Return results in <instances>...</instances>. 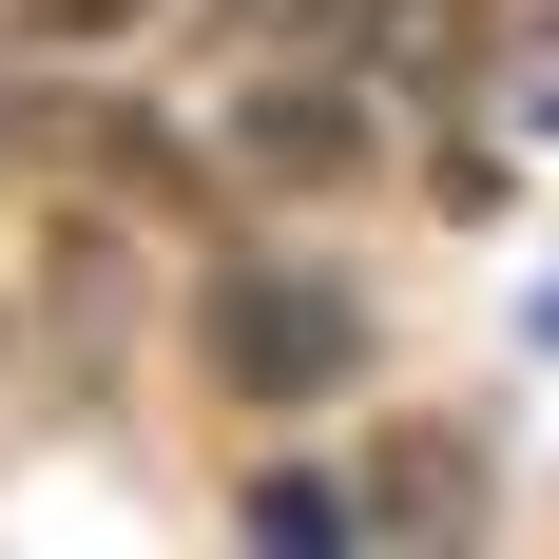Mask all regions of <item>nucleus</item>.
I'll return each mask as SVG.
<instances>
[{
	"label": "nucleus",
	"mask_w": 559,
	"mask_h": 559,
	"mask_svg": "<svg viewBox=\"0 0 559 559\" xmlns=\"http://www.w3.org/2000/svg\"><path fill=\"white\" fill-rule=\"evenodd\" d=\"M193 347H213L231 405H329V386H367V289H329V271H213Z\"/></svg>",
	"instance_id": "obj_1"
},
{
	"label": "nucleus",
	"mask_w": 559,
	"mask_h": 559,
	"mask_svg": "<svg viewBox=\"0 0 559 559\" xmlns=\"http://www.w3.org/2000/svg\"><path fill=\"white\" fill-rule=\"evenodd\" d=\"M367 155H386V78H251L231 97V174H271V193H367Z\"/></svg>",
	"instance_id": "obj_2"
},
{
	"label": "nucleus",
	"mask_w": 559,
	"mask_h": 559,
	"mask_svg": "<svg viewBox=\"0 0 559 559\" xmlns=\"http://www.w3.org/2000/svg\"><path fill=\"white\" fill-rule=\"evenodd\" d=\"M347 521H367V540H483V444H463V425H386L367 483H347Z\"/></svg>",
	"instance_id": "obj_3"
},
{
	"label": "nucleus",
	"mask_w": 559,
	"mask_h": 559,
	"mask_svg": "<svg viewBox=\"0 0 559 559\" xmlns=\"http://www.w3.org/2000/svg\"><path fill=\"white\" fill-rule=\"evenodd\" d=\"M367 78H386V97H463V78H483V0H386V20H367Z\"/></svg>",
	"instance_id": "obj_4"
},
{
	"label": "nucleus",
	"mask_w": 559,
	"mask_h": 559,
	"mask_svg": "<svg viewBox=\"0 0 559 559\" xmlns=\"http://www.w3.org/2000/svg\"><path fill=\"white\" fill-rule=\"evenodd\" d=\"M251 540H367V521H347L329 463H271V483H251Z\"/></svg>",
	"instance_id": "obj_5"
},
{
	"label": "nucleus",
	"mask_w": 559,
	"mask_h": 559,
	"mask_svg": "<svg viewBox=\"0 0 559 559\" xmlns=\"http://www.w3.org/2000/svg\"><path fill=\"white\" fill-rule=\"evenodd\" d=\"M251 58H309V39H367V0H213Z\"/></svg>",
	"instance_id": "obj_6"
},
{
	"label": "nucleus",
	"mask_w": 559,
	"mask_h": 559,
	"mask_svg": "<svg viewBox=\"0 0 559 559\" xmlns=\"http://www.w3.org/2000/svg\"><path fill=\"white\" fill-rule=\"evenodd\" d=\"M135 20H155V0H20V39H39V58H97V39H135Z\"/></svg>",
	"instance_id": "obj_7"
}]
</instances>
